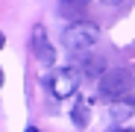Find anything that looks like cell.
I'll list each match as a JSON object with an SVG mask.
<instances>
[{
  "label": "cell",
  "instance_id": "5",
  "mask_svg": "<svg viewBox=\"0 0 135 132\" xmlns=\"http://www.w3.org/2000/svg\"><path fill=\"white\" fill-rule=\"evenodd\" d=\"M109 112H112L115 120H126V118L135 115V103H126V97H123V100H115V103L109 106Z\"/></svg>",
  "mask_w": 135,
  "mask_h": 132
},
{
  "label": "cell",
  "instance_id": "12",
  "mask_svg": "<svg viewBox=\"0 0 135 132\" xmlns=\"http://www.w3.org/2000/svg\"><path fill=\"white\" fill-rule=\"evenodd\" d=\"M0 85H3V71H0Z\"/></svg>",
  "mask_w": 135,
  "mask_h": 132
},
{
  "label": "cell",
  "instance_id": "7",
  "mask_svg": "<svg viewBox=\"0 0 135 132\" xmlns=\"http://www.w3.org/2000/svg\"><path fill=\"white\" fill-rule=\"evenodd\" d=\"M74 126L76 129H85L88 126V100H79L74 106Z\"/></svg>",
  "mask_w": 135,
  "mask_h": 132
},
{
  "label": "cell",
  "instance_id": "11",
  "mask_svg": "<svg viewBox=\"0 0 135 132\" xmlns=\"http://www.w3.org/2000/svg\"><path fill=\"white\" fill-rule=\"evenodd\" d=\"M112 132H129V129H112Z\"/></svg>",
  "mask_w": 135,
  "mask_h": 132
},
{
  "label": "cell",
  "instance_id": "1",
  "mask_svg": "<svg viewBox=\"0 0 135 132\" xmlns=\"http://www.w3.org/2000/svg\"><path fill=\"white\" fill-rule=\"evenodd\" d=\"M97 41H100V30L94 24H71V27H65L62 32V44L71 53H85V50H91L97 47Z\"/></svg>",
  "mask_w": 135,
  "mask_h": 132
},
{
  "label": "cell",
  "instance_id": "4",
  "mask_svg": "<svg viewBox=\"0 0 135 132\" xmlns=\"http://www.w3.org/2000/svg\"><path fill=\"white\" fill-rule=\"evenodd\" d=\"M32 53L41 65H56V47L47 38V27L44 24H35L32 27Z\"/></svg>",
  "mask_w": 135,
  "mask_h": 132
},
{
  "label": "cell",
  "instance_id": "3",
  "mask_svg": "<svg viewBox=\"0 0 135 132\" xmlns=\"http://www.w3.org/2000/svg\"><path fill=\"white\" fill-rule=\"evenodd\" d=\"M79 88V74L74 68H56L50 76V91L56 94V100H68L74 97Z\"/></svg>",
  "mask_w": 135,
  "mask_h": 132
},
{
  "label": "cell",
  "instance_id": "9",
  "mask_svg": "<svg viewBox=\"0 0 135 132\" xmlns=\"http://www.w3.org/2000/svg\"><path fill=\"white\" fill-rule=\"evenodd\" d=\"M27 132H41V129H35V126H30V129H27Z\"/></svg>",
  "mask_w": 135,
  "mask_h": 132
},
{
  "label": "cell",
  "instance_id": "6",
  "mask_svg": "<svg viewBox=\"0 0 135 132\" xmlns=\"http://www.w3.org/2000/svg\"><path fill=\"white\" fill-rule=\"evenodd\" d=\"M82 71H85V76H103L106 59H103V56H88V59L82 62Z\"/></svg>",
  "mask_w": 135,
  "mask_h": 132
},
{
  "label": "cell",
  "instance_id": "13",
  "mask_svg": "<svg viewBox=\"0 0 135 132\" xmlns=\"http://www.w3.org/2000/svg\"><path fill=\"white\" fill-rule=\"evenodd\" d=\"M79 3H82V6H88V0H79Z\"/></svg>",
  "mask_w": 135,
  "mask_h": 132
},
{
  "label": "cell",
  "instance_id": "8",
  "mask_svg": "<svg viewBox=\"0 0 135 132\" xmlns=\"http://www.w3.org/2000/svg\"><path fill=\"white\" fill-rule=\"evenodd\" d=\"M103 6H120V3H126V0H100Z\"/></svg>",
  "mask_w": 135,
  "mask_h": 132
},
{
  "label": "cell",
  "instance_id": "10",
  "mask_svg": "<svg viewBox=\"0 0 135 132\" xmlns=\"http://www.w3.org/2000/svg\"><path fill=\"white\" fill-rule=\"evenodd\" d=\"M3 41H6V38H3V32H0V47H3Z\"/></svg>",
  "mask_w": 135,
  "mask_h": 132
},
{
  "label": "cell",
  "instance_id": "2",
  "mask_svg": "<svg viewBox=\"0 0 135 132\" xmlns=\"http://www.w3.org/2000/svg\"><path fill=\"white\" fill-rule=\"evenodd\" d=\"M132 88V74L118 68V71H106L100 76V88H97V97L106 100V103H115V100H123Z\"/></svg>",
  "mask_w": 135,
  "mask_h": 132
}]
</instances>
